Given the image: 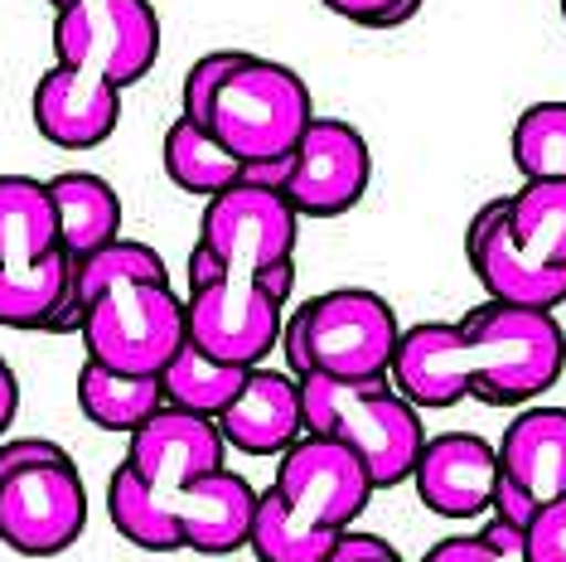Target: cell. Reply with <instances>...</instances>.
Segmentation results:
<instances>
[{
  "mask_svg": "<svg viewBox=\"0 0 566 562\" xmlns=\"http://www.w3.org/2000/svg\"><path fill=\"white\" fill-rule=\"evenodd\" d=\"M34 126L59 150H97L122 122V93L78 69H49L30 97Z\"/></svg>",
  "mask_w": 566,
  "mask_h": 562,
  "instance_id": "obj_16",
  "label": "cell"
},
{
  "mask_svg": "<svg viewBox=\"0 0 566 562\" xmlns=\"http://www.w3.org/2000/svg\"><path fill=\"white\" fill-rule=\"evenodd\" d=\"M402 340L397 311L368 287H334L305 301L281 325V360L291 378L378 383L392 374V354Z\"/></svg>",
  "mask_w": 566,
  "mask_h": 562,
  "instance_id": "obj_4",
  "label": "cell"
},
{
  "mask_svg": "<svg viewBox=\"0 0 566 562\" xmlns=\"http://www.w3.org/2000/svg\"><path fill=\"white\" fill-rule=\"evenodd\" d=\"M566 374V330L547 311L484 301L460 321L402 330L388 383L417 413H446L465 398L527 407Z\"/></svg>",
  "mask_w": 566,
  "mask_h": 562,
  "instance_id": "obj_1",
  "label": "cell"
},
{
  "mask_svg": "<svg viewBox=\"0 0 566 562\" xmlns=\"http://www.w3.org/2000/svg\"><path fill=\"white\" fill-rule=\"evenodd\" d=\"M78 407L83 417L102 431H126L132 437L136 427H146L150 417L165 407L160 378H132V374H112L102 364L78 368Z\"/></svg>",
  "mask_w": 566,
  "mask_h": 562,
  "instance_id": "obj_22",
  "label": "cell"
},
{
  "mask_svg": "<svg viewBox=\"0 0 566 562\" xmlns=\"http://www.w3.org/2000/svg\"><path fill=\"white\" fill-rule=\"evenodd\" d=\"M276 500L315 529H354L373 500V480L354 451L325 437H301L276 456Z\"/></svg>",
  "mask_w": 566,
  "mask_h": 562,
  "instance_id": "obj_13",
  "label": "cell"
},
{
  "mask_svg": "<svg viewBox=\"0 0 566 562\" xmlns=\"http://www.w3.org/2000/svg\"><path fill=\"white\" fill-rule=\"evenodd\" d=\"M63 258L49 185L34 175H0V272L30 277Z\"/></svg>",
  "mask_w": 566,
  "mask_h": 562,
  "instance_id": "obj_19",
  "label": "cell"
},
{
  "mask_svg": "<svg viewBox=\"0 0 566 562\" xmlns=\"http://www.w3.org/2000/svg\"><path fill=\"white\" fill-rule=\"evenodd\" d=\"M54 63L122 87L140 83L160 59V15L150 0H78L54 10Z\"/></svg>",
  "mask_w": 566,
  "mask_h": 562,
  "instance_id": "obj_9",
  "label": "cell"
},
{
  "mask_svg": "<svg viewBox=\"0 0 566 562\" xmlns=\"http://www.w3.org/2000/svg\"><path fill=\"white\" fill-rule=\"evenodd\" d=\"M523 562H566V495L523 523Z\"/></svg>",
  "mask_w": 566,
  "mask_h": 562,
  "instance_id": "obj_29",
  "label": "cell"
},
{
  "mask_svg": "<svg viewBox=\"0 0 566 562\" xmlns=\"http://www.w3.org/2000/svg\"><path fill=\"white\" fill-rule=\"evenodd\" d=\"M465 262L489 301L518 305V311L557 315L566 305V267H547L513 242L509 233V195L489 199L465 228Z\"/></svg>",
  "mask_w": 566,
  "mask_h": 562,
  "instance_id": "obj_14",
  "label": "cell"
},
{
  "mask_svg": "<svg viewBox=\"0 0 566 562\" xmlns=\"http://www.w3.org/2000/svg\"><path fill=\"white\" fill-rule=\"evenodd\" d=\"M295 238H301V214L286 204V195L242 180L223 195L203 199L195 248L218 272L262 277L295 258Z\"/></svg>",
  "mask_w": 566,
  "mask_h": 562,
  "instance_id": "obj_10",
  "label": "cell"
},
{
  "mask_svg": "<svg viewBox=\"0 0 566 562\" xmlns=\"http://www.w3.org/2000/svg\"><path fill=\"white\" fill-rule=\"evenodd\" d=\"M325 562H402V553L382 539V533H368V529H344L339 543L329 548Z\"/></svg>",
  "mask_w": 566,
  "mask_h": 562,
  "instance_id": "obj_32",
  "label": "cell"
},
{
  "mask_svg": "<svg viewBox=\"0 0 566 562\" xmlns=\"http://www.w3.org/2000/svg\"><path fill=\"white\" fill-rule=\"evenodd\" d=\"M49 6H54V10H63V6H78V0H49Z\"/></svg>",
  "mask_w": 566,
  "mask_h": 562,
  "instance_id": "obj_34",
  "label": "cell"
},
{
  "mask_svg": "<svg viewBox=\"0 0 566 562\" xmlns=\"http://www.w3.org/2000/svg\"><path fill=\"white\" fill-rule=\"evenodd\" d=\"M242 378H248V368L218 364L185 340V350L160 368V393H165V407H175V413H195V417L213 422L228 403L238 398Z\"/></svg>",
  "mask_w": 566,
  "mask_h": 562,
  "instance_id": "obj_24",
  "label": "cell"
},
{
  "mask_svg": "<svg viewBox=\"0 0 566 562\" xmlns=\"http://www.w3.org/2000/svg\"><path fill=\"white\" fill-rule=\"evenodd\" d=\"M78 335L87 364L132 378H160V368L185 350V296H175L170 281L122 277L83 305Z\"/></svg>",
  "mask_w": 566,
  "mask_h": 562,
  "instance_id": "obj_7",
  "label": "cell"
},
{
  "mask_svg": "<svg viewBox=\"0 0 566 562\" xmlns=\"http://www.w3.org/2000/svg\"><path fill=\"white\" fill-rule=\"evenodd\" d=\"M411 485H417V500L436 519H480L494 504L499 451L480 431H441V437H427V446H421Z\"/></svg>",
  "mask_w": 566,
  "mask_h": 562,
  "instance_id": "obj_15",
  "label": "cell"
},
{
  "mask_svg": "<svg viewBox=\"0 0 566 562\" xmlns=\"http://www.w3.org/2000/svg\"><path fill=\"white\" fill-rule=\"evenodd\" d=\"M252 519H256L252 480H242L238 470H228V466L199 476L175 500L179 543H185L189 553H199V558H233L238 548H248Z\"/></svg>",
  "mask_w": 566,
  "mask_h": 562,
  "instance_id": "obj_18",
  "label": "cell"
},
{
  "mask_svg": "<svg viewBox=\"0 0 566 562\" xmlns=\"http://www.w3.org/2000/svg\"><path fill=\"white\" fill-rule=\"evenodd\" d=\"M499 485H494V519L523 529L543 504L566 495V407H537L509 417L499 437Z\"/></svg>",
  "mask_w": 566,
  "mask_h": 562,
  "instance_id": "obj_11",
  "label": "cell"
},
{
  "mask_svg": "<svg viewBox=\"0 0 566 562\" xmlns=\"http://www.w3.org/2000/svg\"><path fill=\"white\" fill-rule=\"evenodd\" d=\"M311 122H315V97L301 73L291 63L242 54V49L195 117V126H203L242 165L286 160L295 140L311 132Z\"/></svg>",
  "mask_w": 566,
  "mask_h": 562,
  "instance_id": "obj_3",
  "label": "cell"
},
{
  "mask_svg": "<svg viewBox=\"0 0 566 562\" xmlns=\"http://www.w3.org/2000/svg\"><path fill=\"white\" fill-rule=\"evenodd\" d=\"M223 446H238L242 456H281L291 441L305 437L301 422V378H291L286 368L256 364L242 378L238 398L213 417Z\"/></svg>",
  "mask_w": 566,
  "mask_h": 562,
  "instance_id": "obj_17",
  "label": "cell"
},
{
  "mask_svg": "<svg viewBox=\"0 0 566 562\" xmlns=\"http://www.w3.org/2000/svg\"><path fill=\"white\" fill-rule=\"evenodd\" d=\"M228 446L209 417L160 407L146 427L132 431L122 466L107 480V519L140 553H179L175 500L199 476L223 466Z\"/></svg>",
  "mask_w": 566,
  "mask_h": 562,
  "instance_id": "obj_2",
  "label": "cell"
},
{
  "mask_svg": "<svg viewBox=\"0 0 566 562\" xmlns=\"http://www.w3.org/2000/svg\"><path fill=\"white\" fill-rule=\"evenodd\" d=\"M301 422L305 437L339 441L364 461L373 490H392L411 480L417 456L427 446L421 413L411 407L388 378L378 383H334L301 378Z\"/></svg>",
  "mask_w": 566,
  "mask_h": 562,
  "instance_id": "obj_5",
  "label": "cell"
},
{
  "mask_svg": "<svg viewBox=\"0 0 566 562\" xmlns=\"http://www.w3.org/2000/svg\"><path fill=\"white\" fill-rule=\"evenodd\" d=\"M15 417H20V378H15V368L6 364V354H0V441H6Z\"/></svg>",
  "mask_w": 566,
  "mask_h": 562,
  "instance_id": "obj_33",
  "label": "cell"
},
{
  "mask_svg": "<svg viewBox=\"0 0 566 562\" xmlns=\"http://www.w3.org/2000/svg\"><path fill=\"white\" fill-rule=\"evenodd\" d=\"M160 160H165L170 185L179 195H195V199H213V195H223V189L248 180V165L228 156V150L189 117L170 122V132L160 140Z\"/></svg>",
  "mask_w": 566,
  "mask_h": 562,
  "instance_id": "obj_21",
  "label": "cell"
},
{
  "mask_svg": "<svg viewBox=\"0 0 566 562\" xmlns=\"http://www.w3.org/2000/svg\"><path fill=\"white\" fill-rule=\"evenodd\" d=\"M49 185L54 199V219H59V248L63 258L78 267L83 258H93L97 248L122 238V195L93 170H63Z\"/></svg>",
  "mask_w": 566,
  "mask_h": 562,
  "instance_id": "obj_20",
  "label": "cell"
},
{
  "mask_svg": "<svg viewBox=\"0 0 566 562\" xmlns=\"http://www.w3.org/2000/svg\"><path fill=\"white\" fill-rule=\"evenodd\" d=\"M87 529V490L73 456L44 437L0 441V543L20 558H59Z\"/></svg>",
  "mask_w": 566,
  "mask_h": 562,
  "instance_id": "obj_6",
  "label": "cell"
},
{
  "mask_svg": "<svg viewBox=\"0 0 566 562\" xmlns=\"http://www.w3.org/2000/svg\"><path fill=\"white\" fill-rule=\"evenodd\" d=\"M562 15H566V0H562Z\"/></svg>",
  "mask_w": 566,
  "mask_h": 562,
  "instance_id": "obj_35",
  "label": "cell"
},
{
  "mask_svg": "<svg viewBox=\"0 0 566 562\" xmlns=\"http://www.w3.org/2000/svg\"><path fill=\"white\" fill-rule=\"evenodd\" d=\"M509 156L523 180H566V102H533L518 112Z\"/></svg>",
  "mask_w": 566,
  "mask_h": 562,
  "instance_id": "obj_27",
  "label": "cell"
},
{
  "mask_svg": "<svg viewBox=\"0 0 566 562\" xmlns=\"http://www.w3.org/2000/svg\"><path fill=\"white\" fill-rule=\"evenodd\" d=\"M122 277L170 281V267H165L160 252L140 238H117V242H107V248H97L93 258H83L78 267H73V325H78L83 305L93 301L102 287H112V281H122Z\"/></svg>",
  "mask_w": 566,
  "mask_h": 562,
  "instance_id": "obj_28",
  "label": "cell"
},
{
  "mask_svg": "<svg viewBox=\"0 0 566 562\" xmlns=\"http://www.w3.org/2000/svg\"><path fill=\"white\" fill-rule=\"evenodd\" d=\"M509 233L527 258L566 267V180H523V189H513Z\"/></svg>",
  "mask_w": 566,
  "mask_h": 562,
  "instance_id": "obj_25",
  "label": "cell"
},
{
  "mask_svg": "<svg viewBox=\"0 0 566 562\" xmlns=\"http://www.w3.org/2000/svg\"><path fill=\"white\" fill-rule=\"evenodd\" d=\"M189 291H185V340L199 354L233 368H256L281 344V296L256 277L218 272L195 248L189 252Z\"/></svg>",
  "mask_w": 566,
  "mask_h": 562,
  "instance_id": "obj_8",
  "label": "cell"
},
{
  "mask_svg": "<svg viewBox=\"0 0 566 562\" xmlns=\"http://www.w3.org/2000/svg\"><path fill=\"white\" fill-rule=\"evenodd\" d=\"M344 529H315V523L295 519L286 504L276 500V490H256V519H252V539L248 548L256 562H325L329 548L339 543Z\"/></svg>",
  "mask_w": 566,
  "mask_h": 562,
  "instance_id": "obj_26",
  "label": "cell"
},
{
  "mask_svg": "<svg viewBox=\"0 0 566 562\" xmlns=\"http://www.w3.org/2000/svg\"><path fill=\"white\" fill-rule=\"evenodd\" d=\"M0 325L6 330H73V262L59 258L44 272L6 277L0 272Z\"/></svg>",
  "mask_w": 566,
  "mask_h": 562,
  "instance_id": "obj_23",
  "label": "cell"
},
{
  "mask_svg": "<svg viewBox=\"0 0 566 562\" xmlns=\"http://www.w3.org/2000/svg\"><path fill=\"white\" fill-rule=\"evenodd\" d=\"M421 562H523V558L494 548L480 529H474V533H450V539L431 543L427 553H421Z\"/></svg>",
  "mask_w": 566,
  "mask_h": 562,
  "instance_id": "obj_31",
  "label": "cell"
},
{
  "mask_svg": "<svg viewBox=\"0 0 566 562\" xmlns=\"http://www.w3.org/2000/svg\"><path fill=\"white\" fill-rule=\"evenodd\" d=\"M325 10H334L339 20L358 24V30H397L417 15L427 0H319Z\"/></svg>",
  "mask_w": 566,
  "mask_h": 562,
  "instance_id": "obj_30",
  "label": "cell"
},
{
  "mask_svg": "<svg viewBox=\"0 0 566 562\" xmlns=\"http://www.w3.org/2000/svg\"><path fill=\"white\" fill-rule=\"evenodd\" d=\"M373 150L364 132L344 117H315L295 140L281 195L301 219H339L368 195Z\"/></svg>",
  "mask_w": 566,
  "mask_h": 562,
  "instance_id": "obj_12",
  "label": "cell"
}]
</instances>
